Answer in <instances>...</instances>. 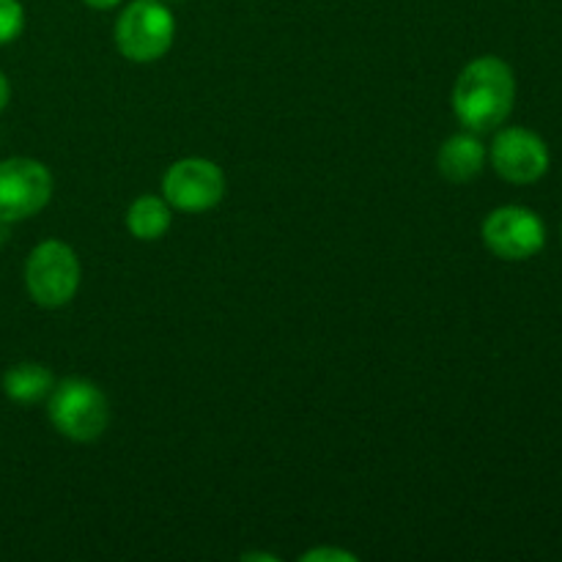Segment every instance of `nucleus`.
Here are the masks:
<instances>
[{
    "mask_svg": "<svg viewBox=\"0 0 562 562\" xmlns=\"http://www.w3.org/2000/svg\"><path fill=\"white\" fill-rule=\"evenodd\" d=\"M514 69L494 55L472 60L453 88L456 115L472 132H488L503 124L514 110Z\"/></svg>",
    "mask_w": 562,
    "mask_h": 562,
    "instance_id": "obj_1",
    "label": "nucleus"
},
{
    "mask_svg": "<svg viewBox=\"0 0 562 562\" xmlns=\"http://www.w3.org/2000/svg\"><path fill=\"white\" fill-rule=\"evenodd\" d=\"M49 420L55 431L75 442H93L110 423V406L102 390L88 379H66L53 390Z\"/></svg>",
    "mask_w": 562,
    "mask_h": 562,
    "instance_id": "obj_2",
    "label": "nucleus"
},
{
    "mask_svg": "<svg viewBox=\"0 0 562 562\" xmlns=\"http://www.w3.org/2000/svg\"><path fill=\"white\" fill-rule=\"evenodd\" d=\"M176 36L173 14L159 0H135L115 22V44L135 64H151L170 49Z\"/></svg>",
    "mask_w": 562,
    "mask_h": 562,
    "instance_id": "obj_3",
    "label": "nucleus"
},
{
    "mask_svg": "<svg viewBox=\"0 0 562 562\" xmlns=\"http://www.w3.org/2000/svg\"><path fill=\"white\" fill-rule=\"evenodd\" d=\"M25 285L36 305H66L80 289V261L75 250L58 239L42 241L27 258Z\"/></svg>",
    "mask_w": 562,
    "mask_h": 562,
    "instance_id": "obj_4",
    "label": "nucleus"
},
{
    "mask_svg": "<svg viewBox=\"0 0 562 562\" xmlns=\"http://www.w3.org/2000/svg\"><path fill=\"white\" fill-rule=\"evenodd\" d=\"M483 241L503 261H527L547 245V225L527 206H499L483 223Z\"/></svg>",
    "mask_w": 562,
    "mask_h": 562,
    "instance_id": "obj_5",
    "label": "nucleus"
},
{
    "mask_svg": "<svg viewBox=\"0 0 562 562\" xmlns=\"http://www.w3.org/2000/svg\"><path fill=\"white\" fill-rule=\"evenodd\" d=\"M53 195V176L36 159H5L0 162V220L33 217L42 212Z\"/></svg>",
    "mask_w": 562,
    "mask_h": 562,
    "instance_id": "obj_6",
    "label": "nucleus"
},
{
    "mask_svg": "<svg viewBox=\"0 0 562 562\" xmlns=\"http://www.w3.org/2000/svg\"><path fill=\"white\" fill-rule=\"evenodd\" d=\"M162 195L179 212L201 214L217 206L225 195V176L214 162L201 157L179 159L162 176Z\"/></svg>",
    "mask_w": 562,
    "mask_h": 562,
    "instance_id": "obj_7",
    "label": "nucleus"
},
{
    "mask_svg": "<svg viewBox=\"0 0 562 562\" xmlns=\"http://www.w3.org/2000/svg\"><path fill=\"white\" fill-rule=\"evenodd\" d=\"M492 165L510 184H532L549 170V148L536 132L510 126L494 137Z\"/></svg>",
    "mask_w": 562,
    "mask_h": 562,
    "instance_id": "obj_8",
    "label": "nucleus"
},
{
    "mask_svg": "<svg viewBox=\"0 0 562 562\" xmlns=\"http://www.w3.org/2000/svg\"><path fill=\"white\" fill-rule=\"evenodd\" d=\"M486 162V148L472 135H453L439 148V173L453 184L472 181L483 170Z\"/></svg>",
    "mask_w": 562,
    "mask_h": 562,
    "instance_id": "obj_9",
    "label": "nucleus"
},
{
    "mask_svg": "<svg viewBox=\"0 0 562 562\" xmlns=\"http://www.w3.org/2000/svg\"><path fill=\"white\" fill-rule=\"evenodd\" d=\"M53 373L38 362H20L3 376V390L16 404H36L53 390Z\"/></svg>",
    "mask_w": 562,
    "mask_h": 562,
    "instance_id": "obj_10",
    "label": "nucleus"
},
{
    "mask_svg": "<svg viewBox=\"0 0 562 562\" xmlns=\"http://www.w3.org/2000/svg\"><path fill=\"white\" fill-rule=\"evenodd\" d=\"M126 225L140 241H154L170 228V203L157 195H143L126 212Z\"/></svg>",
    "mask_w": 562,
    "mask_h": 562,
    "instance_id": "obj_11",
    "label": "nucleus"
},
{
    "mask_svg": "<svg viewBox=\"0 0 562 562\" xmlns=\"http://www.w3.org/2000/svg\"><path fill=\"white\" fill-rule=\"evenodd\" d=\"M25 25V11L20 0H0V44L14 42Z\"/></svg>",
    "mask_w": 562,
    "mask_h": 562,
    "instance_id": "obj_12",
    "label": "nucleus"
},
{
    "mask_svg": "<svg viewBox=\"0 0 562 562\" xmlns=\"http://www.w3.org/2000/svg\"><path fill=\"white\" fill-rule=\"evenodd\" d=\"M327 560V558H338V560H355L351 558V554H346V552H322V549H318V552H311V554H305V560Z\"/></svg>",
    "mask_w": 562,
    "mask_h": 562,
    "instance_id": "obj_13",
    "label": "nucleus"
},
{
    "mask_svg": "<svg viewBox=\"0 0 562 562\" xmlns=\"http://www.w3.org/2000/svg\"><path fill=\"white\" fill-rule=\"evenodd\" d=\"M9 97H11V88H9V80H5V75L0 71V110L9 104Z\"/></svg>",
    "mask_w": 562,
    "mask_h": 562,
    "instance_id": "obj_14",
    "label": "nucleus"
},
{
    "mask_svg": "<svg viewBox=\"0 0 562 562\" xmlns=\"http://www.w3.org/2000/svg\"><path fill=\"white\" fill-rule=\"evenodd\" d=\"M91 9H113V5H119L121 0H86Z\"/></svg>",
    "mask_w": 562,
    "mask_h": 562,
    "instance_id": "obj_15",
    "label": "nucleus"
},
{
    "mask_svg": "<svg viewBox=\"0 0 562 562\" xmlns=\"http://www.w3.org/2000/svg\"><path fill=\"white\" fill-rule=\"evenodd\" d=\"M159 3H168V0H159Z\"/></svg>",
    "mask_w": 562,
    "mask_h": 562,
    "instance_id": "obj_16",
    "label": "nucleus"
}]
</instances>
